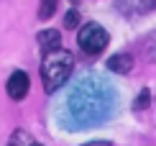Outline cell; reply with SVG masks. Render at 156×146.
I'll list each match as a JSON object with an SVG mask.
<instances>
[{
	"mask_svg": "<svg viewBox=\"0 0 156 146\" xmlns=\"http://www.w3.org/2000/svg\"><path fill=\"white\" fill-rule=\"evenodd\" d=\"M31 146H41V144H31Z\"/></svg>",
	"mask_w": 156,
	"mask_h": 146,
	"instance_id": "12",
	"label": "cell"
},
{
	"mask_svg": "<svg viewBox=\"0 0 156 146\" xmlns=\"http://www.w3.org/2000/svg\"><path fill=\"white\" fill-rule=\"evenodd\" d=\"M64 26H67V28H77V26H80V13H77V10H67Z\"/></svg>",
	"mask_w": 156,
	"mask_h": 146,
	"instance_id": "9",
	"label": "cell"
},
{
	"mask_svg": "<svg viewBox=\"0 0 156 146\" xmlns=\"http://www.w3.org/2000/svg\"><path fill=\"white\" fill-rule=\"evenodd\" d=\"M144 54H146V59H148V62H156V36H151V38L146 41Z\"/></svg>",
	"mask_w": 156,
	"mask_h": 146,
	"instance_id": "8",
	"label": "cell"
},
{
	"mask_svg": "<svg viewBox=\"0 0 156 146\" xmlns=\"http://www.w3.org/2000/svg\"><path fill=\"white\" fill-rule=\"evenodd\" d=\"M74 67V57L67 49H54L49 54H44L41 62V79H44V90L54 92L59 90L64 82L69 79V72Z\"/></svg>",
	"mask_w": 156,
	"mask_h": 146,
	"instance_id": "1",
	"label": "cell"
},
{
	"mask_svg": "<svg viewBox=\"0 0 156 146\" xmlns=\"http://www.w3.org/2000/svg\"><path fill=\"white\" fill-rule=\"evenodd\" d=\"M77 44L87 57H97L108 46V31L100 23H84L77 34Z\"/></svg>",
	"mask_w": 156,
	"mask_h": 146,
	"instance_id": "2",
	"label": "cell"
},
{
	"mask_svg": "<svg viewBox=\"0 0 156 146\" xmlns=\"http://www.w3.org/2000/svg\"><path fill=\"white\" fill-rule=\"evenodd\" d=\"M84 146H113V144L105 141V138H100V141H90V144H84Z\"/></svg>",
	"mask_w": 156,
	"mask_h": 146,
	"instance_id": "11",
	"label": "cell"
},
{
	"mask_svg": "<svg viewBox=\"0 0 156 146\" xmlns=\"http://www.w3.org/2000/svg\"><path fill=\"white\" fill-rule=\"evenodd\" d=\"M133 57L131 54H115L108 59V69L110 72H118V75H128V72L133 69Z\"/></svg>",
	"mask_w": 156,
	"mask_h": 146,
	"instance_id": "4",
	"label": "cell"
},
{
	"mask_svg": "<svg viewBox=\"0 0 156 146\" xmlns=\"http://www.w3.org/2000/svg\"><path fill=\"white\" fill-rule=\"evenodd\" d=\"M54 13H56V0H41V5H38V18L46 21Z\"/></svg>",
	"mask_w": 156,
	"mask_h": 146,
	"instance_id": "6",
	"label": "cell"
},
{
	"mask_svg": "<svg viewBox=\"0 0 156 146\" xmlns=\"http://www.w3.org/2000/svg\"><path fill=\"white\" fill-rule=\"evenodd\" d=\"M59 31L56 28H49V31H41L38 34V46L44 49V54H49V51H54V49H59Z\"/></svg>",
	"mask_w": 156,
	"mask_h": 146,
	"instance_id": "5",
	"label": "cell"
},
{
	"mask_svg": "<svg viewBox=\"0 0 156 146\" xmlns=\"http://www.w3.org/2000/svg\"><path fill=\"white\" fill-rule=\"evenodd\" d=\"M31 144H34V141H31V136L26 133V131H21V128H18L16 133L10 136V141H8V146H31Z\"/></svg>",
	"mask_w": 156,
	"mask_h": 146,
	"instance_id": "7",
	"label": "cell"
},
{
	"mask_svg": "<svg viewBox=\"0 0 156 146\" xmlns=\"http://www.w3.org/2000/svg\"><path fill=\"white\" fill-rule=\"evenodd\" d=\"M28 87H31L28 75L21 72V69H16V72L8 77V82H5V92H8L10 100H23V97L28 95Z\"/></svg>",
	"mask_w": 156,
	"mask_h": 146,
	"instance_id": "3",
	"label": "cell"
},
{
	"mask_svg": "<svg viewBox=\"0 0 156 146\" xmlns=\"http://www.w3.org/2000/svg\"><path fill=\"white\" fill-rule=\"evenodd\" d=\"M148 97H151V92H148V90H141L138 97H136V103H133V108H136V110H144L146 105H148Z\"/></svg>",
	"mask_w": 156,
	"mask_h": 146,
	"instance_id": "10",
	"label": "cell"
}]
</instances>
